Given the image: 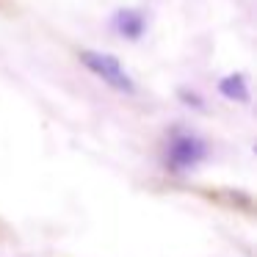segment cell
Wrapping results in <instances>:
<instances>
[{"label": "cell", "mask_w": 257, "mask_h": 257, "mask_svg": "<svg viewBox=\"0 0 257 257\" xmlns=\"http://www.w3.org/2000/svg\"><path fill=\"white\" fill-rule=\"evenodd\" d=\"M80 64L89 72H94L97 78H102V83H108L111 89L122 91V94H136L133 78L124 72V67L113 56L100 53V50H80Z\"/></svg>", "instance_id": "1"}, {"label": "cell", "mask_w": 257, "mask_h": 257, "mask_svg": "<svg viewBox=\"0 0 257 257\" xmlns=\"http://www.w3.org/2000/svg\"><path fill=\"white\" fill-rule=\"evenodd\" d=\"M205 158H207V144L194 133H177L166 152V163L172 169H177V172H185V169L196 166Z\"/></svg>", "instance_id": "2"}, {"label": "cell", "mask_w": 257, "mask_h": 257, "mask_svg": "<svg viewBox=\"0 0 257 257\" xmlns=\"http://www.w3.org/2000/svg\"><path fill=\"white\" fill-rule=\"evenodd\" d=\"M111 25H113V31H116L122 39H130V42L141 39V36H144V31H147L144 14L136 12V9H119V12L113 14Z\"/></svg>", "instance_id": "3"}, {"label": "cell", "mask_w": 257, "mask_h": 257, "mask_svg": "<svg viewBox=\"0 0 257 257\" xmlns=\"http://www.w3.org/2000/svg\"><path fill=\"white\" fill-rule=\"evenodd\" d=\"M218 94L235 102H249V83H246V78L240 72H232L218 80Z\"/></svg>", "instance_id": "4"}, {"label": "cell", "mask_w": 257, "mask_h": 257, "mask_svg": "<svg viewBox=\"0 0 257 257\" xmlns=\"http://www.w3.org/2000/svg\"><path fill=\"white\" fill-rule=\"evenodd\" d=\"M180 100H183L185 105H194V108L205 105V102H202V97H196V91H188V89H180Z\"/></svg>", "instance_id": "5"}]
</instances>
